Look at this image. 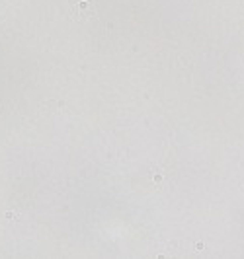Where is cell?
<instances>
[{
  "label": "cell",
  "mask_w": 244,
  "mask_h": 259,
  "mask_svg": "<svg viewBox=\"0 0 244 259\" xmlns=\"http://www.w3.org/2000/svg\"><path fill=\"white\" fill-rule=\"evenodd\" d=\"M71 16L76 22H88L98 16V0H69Z\"/></svg>",
  "instance_id": "1"
}]
</instances>
